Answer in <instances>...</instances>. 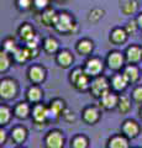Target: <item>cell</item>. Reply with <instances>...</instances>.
<instances>
[{"label": "cell", "mask_w": 142, "mask_h": 148, "mask_svg": "<svg viewBox=\"0 0 142 148\" xmlns=\"http://www.w3.org/2000/svg\"><path fill=\"white\" fill-rule=\"evenodd\" d=\"M53 25L56 26V29L59 32H73L77 29L75 24L72 22L71 16L66 12H62V14H59V15H57L56 18H54Z\"/></svg>", "instance_id": "cell-1"}, {"label": "cell", "mask_w": 142, "mask_h": 148, "mask_svg": "<svg viewBox=\"0 0 142 148\" xmlns=\"http://www.w3.org/2000/svg\"><path fill=\"white\" fill-rule=\"evenodd\" d=\"M91 91L95 96H104L108 92V82L104 78H98L91 85Z\"/></svg>", "instance_id": "cell-2"}, {"label": "cell", "mask_w": 142, "mask_h": 148, "mask_svg": "<svg viewBox=\"0 0 142 148\" xmlns=\"http://www.w3.org/2000/svg\"><path fill=\"white\" fill-rule=\"evenodd\" d=\"M0 91H1V96L3 98H11V96L15 95L16 92V85L15 83L11 82V80H4L1 82V89H0Z\"/></svg>", "instance_id": "cell-3"}, {"label": "cell", "mask_w": 142, "mask_h": 148, "mask_svg": "<svg viewBox=\"0 0 142 148\" xmlns=\"http://www.w3.org/2000/svg\"><path fill=\"white\" fill-rule=\"evenodd\" d=\"M72 80L74 82V84L79 89H85L88 85V77L82 72V71H75L72 74Z\"/></svg>", "instance_id": "cell-4"}, {"label": "cell", "mask_w": 142, "mask_h": 148, "mask_svg": "<svg viewBox=\"0 0 142 148\" xmlns=\"http://www.w3.org/2000/svg\"><path fill=\"white\" fill-rule=\"evenodd\" d=\"M63 143V138L59 132H51L47 137V147L48 148H61Z\"/></svg>", "instance_id": "cell-5"}, {"label": "cell", "mask_w": 142, "mask_h": 148, "mask_svg": "<svg viewBox=\"0 0 142 148\" xmlns=\"http://www.w3.org/2000/svg\"><path fill=\"white\" fill-rule=\"evenodd\" d=\"M102 69H103L102 62H100L99 59H97V58H93V59H90V61L86 62L85 72L88 74H93V75H95V74L102 72Z\"/></svg>", "instance_id": "cell-6"}, {"label": "cell", "mask_w": 142, "mask_h": 148, "mask_svg": "<svg viewBox=\"0 0 142 148\" xmlns=\"http://www.w3.org/2000/svg\"><path fill=\"white\" fill-rule=\"evenodd\" d=\"M108 63H109V67L113 68V69H119L122 66V56L117 52H114L110 54V57L108 59Z\"/></svg>", "instance_id": "cell-7"}, {"label": "cell", "mask_w": 142, "mask_h": 148, "mask_svg": "<svg viewBox=\"0 0 142 148\" xmlns=\"http://www.w3.org/2000/svg\"><path fill=\"white\" fill-rule=\"evenodd\" d=\"M142 56V52L139 47H130L127 49V59H129L130 62H137L140 61Z\"/></svg>", "instance_id": "cell-8"}, {"label": "cell", "mask_w": 142, "mask_h": 148, "mask_svg": "<svg viewBox=\"0 0 142 148\" xmlns=\"http://www.w3.org/2000/svg\"><path fill=\"white\" fill-rule=\"evenodd\" d=\"M45 78V72L38 67H34L30 69V79L34 82H41Z\"/></svg>", "instance_id": "cell-9"}, {"label": "cell", "mask_w": 142, "mask_h": 148, "mask_svg": "<svg viewBox=\"0 0 142 148\" xmlns=\"http://www.w3.org/2000/svg\"><path fill=\"white\" fill-rule=\"evenodd\" d=\"M123 131H125L127 136L135 137L137 135V132H139V127H137V125L134 121H127L125 123V126H123Z\"/></svg>", "instance_id": "cell-10"}, {"label": "cell", "mask_w": 142, "mask_h": 148, "mask_svg": "<svg viewBox=\"0 0 142 148\" xmlns=\"http://www.w3.org/2000/svg\"><path fill=\"white\" fill-rule=\"evenodd\" d=\"M48 115V111L46 110L43 106H41V105H38V106H36L35 108V110H34V116H35V120L36 121H38V122H41V121H43V120L46 119V116Z\"/></svg>", "instance_id": "cell-11"}, {"label": "cell", "mask_w": 142, "mask_h": 148, "mask_svg": "<svg viewBox=\"0 0 142 148\" xmlns=\"http://www.w3.org/2000/svg\"><path fill=\"white\" fill-rule=\"evenodd\" d=\"M123 77L127 79V82H135L139 78V71L135 67H127L123 73Z\"/></svg>", "instance_id": "cell-12"}, {"label": "cell", "mask_w": 142, "mask_h": 148, "mask_svg": "<svg viewBox=\"0 0 142 148\" xmlns=\"http://www.w3.org/2000/svg\"><path fill=\"white\" fill-rule=\"evenodd\" d=\"M20 36H21V38L25 40V41H30V40H32L34 37H35L34 31H32V29H31L29 25H25V26L21 27V30H20Z\"/></svg>", "instance_id": "cell-13"}, {"label": "cell", "mask_w": 142, "mask_h": 148, "mask_svg": "<svg viewBox=\"0 0 142 148\" xmlns=\"http://www.w3.org/2000/svg\"><path fill=\"white\" fill-rule=\"evenodd\" d=\"M136 8H137V3L135 1V0H126V1L122 4V11L125 14L135 12Z\"/></svg>", "instance_id": "cell-14"}, {"label": "cell", "mask_w": 142, "mask_h": 148, "mask_svg": "<svg viewBox=\"0 0 142 148\" xmlns=\"http://www.w3.org/2000/svg\"><path fill=\"white\" fill-rule=\"evenodd\" d=\"M111 38L114 42H116V43H121L123 42V41L126 40V34H125V31L121 30V29H117L113 32V35H111Z\"/></svg>", "instance_id": "cell-15"}, {"label": "cell", "mask_w": 142, "mask_h": 148, "mask_svg": "<svg viewBox=\"0 0 142 148\" xmlns=\"http://www.w3.org/2000/svg\"><path fill=\"white\" fill-rule=\"evenodd\" d=\"M110 148H127V142L122 137H115L110 142Z\"/></svg>", "instance_id": "cell-16"}, {"label": "cell", "mask_w": 142, "mask_h": 148, "mask_svg": "<svg viewBox=\"0 0 142 148\" xmlns=\"http://www.w3.org/2000/svg\"><path fill=\"white\" fill-rule=\"evenodd\" d=\"M126 83H127V79L125 77H121V75H116L115 78H114V80H113V84H114V88L117 90H121L123 89V88L126 86Z\"/></svg>", "instance_id": "cell-17"}, {"label": "cell", "mask_w": 142, "mask_h": 148, "mask_svg": "<svg viewBox=\"0 0 142 148\" xmlns=\"http://www.w3.org/2000/svg\"><path fill=\"white\" fill-rule=\"evenodd\" d=\"M84 119L88 122H95L98 120V111L95 109H93V108L86 109L85 112H84Z\"/></svg>", "instance_id": "cell-18"}, {"label": "cell", "mask_w": 142, "mask_h": 148, "mask_svg": "<svg viewBox=\"0 0 142 148\" xmlns=\"http://www.w3.org/2000/svg\"><path fill=\"white\" fill-rule=\"evenodd\" d=\"M58 62L61 63V66H63V67L69 66L71 62H72V56L68 52H62L58 56Z\"/></svg>", "instance_id": "cell-19"}, {"label": "cell", "mask_w": 142, "mask_h": 148, "mask_svg": "<svg viewBox=\"0 0 142 148\" xmlns=\"http://www.w3.org/2000/svg\"><path fill=\"white\" fill-rule=\"evenodd\" d=\"M103 104L105 108H113V106L116 104V98L114 95L106 92V94L103 96Z\"/></svg>", "instance_id": "cell-20"}, {"label": "cell", "mask_w": 142, "mask_h": 148, "mask_svg": "<svg viewBox=\"0 0 142 148\" xmlns=\"http://www.w3.org/2000/svg\"><path fill=\"white\" fill-rule=\"evenodd\" d=\"M25 136H26V132H25V130L21 127H17L12 131V137L16 142H22L25 140Z\"/></svg>", "instance_id": "cell-21"}, {"label": "cell", "mask_w": 142, "mask_h": 148, "mask_svg": "<svg viewBox=\"0 0 142 148\" xmlns=\"http://www.w3.org/2000/svg\"><path fill=\"white\" fill-rule=\"evenodd\" d=\"M54 18H56V15H54V11H53V10H47V11H45L43 15H42V21L45 22L46 25L53 24V22H54Z\"/></svg>", "instance_id": "cell-22"}, {"label": "cell", "mask_w": 142, "mask_h": 148, "mask_svg": "<svg viewBox=\"0 0 142 148\" xmlns=\"http://www.w3.org/2000/svg\"><path fill=\"white\" fill-rule=\"evenodd\" d=\"M57 42L54 41L53 38H47L46 40V42H45V48H46V51L47 52H49V53H52V52H54V51L57 49Z\"/></svg>", "instance_id": "cell-23"}, {"label": "cell", "mask_w": 142, "mask_h": 148, "mask_svg": "<svg viewBox=\"0 0 142 148\" xmlns=\"http://www.w3.org/2000/svg\"><path fill=\"white\" fill-rule=\"evenodd\" d=\"M78 51H79L80 53H89L91 51V43L89 41H82L78 45Z\"/></svg>", "instance_id": "cell-24"}, {"label": "cell", "mask_w": 142, "mask_h": 148, "mask_svg": "<svg viewBox=\"0 0 142 148\" xmlns=\"http://www.w3.org/2000/svg\"><path fill=\"white\" fill-rule=\"evenodd\" d=\"M41 98V91L38 88H31L29 90V99L31 101H37Z\"/></svg>", "instance_id": "cell-25"}, {"label": "cell", "mask_w": 142, "mask_h": 148, "mask_svg": "<svg viewBox=\"0 0 142 148\" xmlns=\"http://www.w3.org/2000/svg\"><path fill=\"white\" fill-rule=\"evenodd\" d=\"M16 115L19 117H26L27 114H29V108H27L26 104H20L19 106L16 108Z\"/></svg>", "instance_id": "cell-26"}, {"label": "cell", "mask_w": 142, "mask_h": 148, "mask_svg": "<svg viewBox=\"0 0 142 148\" xmlns=\"http://www.w3.org/2000/svg\"><path fill=\"white\" fill-rule=\"evenodd\" d=\"M63 109V103L61 101H54L51 105V114H53V116H58V114Z\"/></svg>", "instance_id": "cell-27"}, {"label": "cell", "mask_w": 142, "mask_h": 148, "mask_svg": "<svg viewBox=\"0 0 142 148\" xmlns=\"http://www.w3.org/2000/svg\"><path fill=\"white\" fill-rule=\"evenodd\" d=\"M73 147L74 148H86V140L84 137H77L73 141Z\"/></svg>", "instance_id": "cell-28"}, {"label": "cell", "mask_w": 142, "mask_h": 148, "mask_svg": "<svg viewBox=\"0 0 142 148\" xmlns=\"http://www.w3.org/2000/svg\"><path fill=\"white\" fill-rule=\"evenodd\" d=\"M130 109V101L126 96H122L120 99V111L121 112H126L127 110Z\"/></svg>", "instance_id": "cell-29"}, {"label": "cell", "mask_w": 142, "mask_h": 148, "mask_svg": "<svg viewBox=\"0 0 142 148\" xmlns=\"http://www.w3.org/2000/svg\"><path fill=\"white\" fill-rule=\"evenodd\" d=\"M0 112H1V119H0V121H1V123H6L9 121V117H10V111H9L8 108L3 106L1 110H0Z\"/></svg>", "instance_id": "cell-30"}, {"label": "cell", "mask_w": 142, "mask_h": 148, "mask_svg": "<svg viewBox=\"0 0 142 148\" xmlns=\"http://www.w3.org/2000/svg\"><path fill=\"white\" fill-rule=\"evenodd\" d=\"M9 67V58H8V54L6 52H1V67H0V69L3 71H5V69Z\"/></svg>", "instance_id": "cell-31"}, {"label": "cell", "mask_w": 142, "mask_h": 148, "mask_svg": "<svg viewBox=\"0 0 142 148\" xmlns=\"http://www.w3.org/2000/svg\"><path fill=\"white\" fill-rule=\"evenodd\" d=\"M4 47H5L6 51H9V52H12V53H15L16 52V47H15V43H14V41L11 40H9L5 42V45H4Z\"/></svg>", "instance_id": "cell-32"}, {"label": "cell", "mask_w": 142, "mask_h": 148, "mask_svg": "<svg viewBox=\"0 0 142 148\" xmlns=\"http://www.w3.org/2000/svg\"><path fill=\"white\" fill-rule=\"evenodd\" d=\"M102 16H103V11L102 10H94V11H91L89 20L90 21H98Z\"/></svg>", "instance_id": "cell-33"}, {"label": "cell", "mask_w": 142, "mask_h": 148, "mask_svg": "<svg viewBox=\"0 0 142 148\" xmlns=\"http://www.w3.org/2000/svg\"><path fill=\"white\" fill-rule=\"evenodd\" d=\"M17 4H19V8L22 10H26L29 9L31 5V0H17Z\"/></svg>", "instance_id": "cell-34"}, {"label": "cell", "mask_w": 142, "mask_h": 148, "mask_svg": "<svg viewBox=\"0 0 142 148\" xmlns=\"http://www.w3.org/2000/svg\"><path fill=\"white\" fill-rule=\"evenodd\" d=\"M134 98L137 103H142V88H137L134 91Z\"/></svg>", "instance_id": "cell-35"}, {"label": "cell", "mask_w": 142, "mask_h": 148, "mask_svg": "<svg viewBox=\"0 0 142 148\" xmlns=\"http://www.w3.org/2000/svg\"><path fill=\"white\" fill-rule=\"evenodd\" d=\"M35 5L38 9H43L48 5V0H35Z\"/></svg>", "instance_id": "cell-36"}, {"label": "cell", "mask_w": 142, "mask_h": 148, "mask_svg": "<svg viewBox=\"0 0 142 148\" xmlns=\"http://www.w3.org/2000/svg\"><path fill=\"white\" fill-rule=\"evenodd\" d=\"M135 30H136L135 22H130V24L127 25V31H129V32H135Z\"/></svg>", "instance_id": "cell-37"}, {"label": "cell", "mask_w": 142, "mask_h": 148, "mask_svg": "<svg viewBox=\"0 0 142 148\" xmlns=\"http://www.w3.org/2000/svg\"><path fill=\"white\" fill-rule=\"evenodd\" d=\"M137 24H139V25L142 27V15H140V17L137 18Z\"/></svg>", "instance_id": "cell-38"}, {"label": "cell", "mask_w": 142, "mask_h": 148, "mask_svg": "<svg viewBox=\"0 0 142 148\" xmlns=\"http://www.w3.org/2000/svg\"><path fill=\"white\" fill-rule=\"evenodd\" d=\"M0 133H1V142H3L4 140H5V135H4V132H3V131L0 132Z\"/></svg>", "instance_id": "cell-39"}, {"label": "cell", "mask_w": 142, "mask_h": 148, "mask_svg": "<svg viewBox=\"0 0 142 148\" xmlns=\"http://www.w3.org/2000/svg\"><path fill=\"white\" fill-rule=\"evenodd\" d=\"M141 115H142V114H141Z\"/></svg>", "instance_id": "cell-40"}]
</instances>
